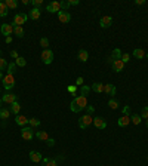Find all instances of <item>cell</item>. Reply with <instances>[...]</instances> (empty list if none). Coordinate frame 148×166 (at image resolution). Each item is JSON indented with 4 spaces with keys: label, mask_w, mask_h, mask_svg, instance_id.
<instances>
[{
    "label": "cell",
    "mask_w": 148,
    "mask_h": 166,
    "mask_svg": "<svg viewBox=\"0 0 148 166\" xmlns=\"http://www.w3.org/2000/svg\"><path fill=\"white\" fill-rule=\"evenodd\" d=\"M89 92H91V88H89V86H81V88H80V93H81V97H86L87 98V93H89Z\"/></svg>",
    "instance_id": "cell-33"
},
{
    "label": "cell",
    "mask_w": 148,
    "mask_h": 166,
    "mask_svg": "<svg viewBox=\"0 0 148 166\" xmlns=\"http://www.w3.org/2000/svg\"><path fill=\"white\" fill-rule=\"evenodd\" d=\"M139 116H141V119H148V107H144Z\"/></svg>",
    "instance_id": "cell-38"
},
{
    "label": "cell",
    "mask_w": 148,
    "mask_h": 166,
    "mask_svg": "<svg viewBox=\"0 0 148 166\" xmlns=\"http://www.w3.org/2000/svg\"><path fill=\"white\" fill-rule=\"evenodd\" d=\"M46 11L51 13H58L61 12V2H51L49 5L46 6Z\"/></svg>",
    "instance_id": "cell-8"
},
{
    "label": "cell",
    "mask_w": 148,
    "mask_h": 166,
    "mask_svg": "<svg viewBox=\"0 0 148 166\" xmlns=\"http://www.w3.org/2000/svg\"><path fill=\"white\" fill-rule=\"evenodd\" d=\"M43 162H45V166H58L55 159H43Z\"/></svg>",
    "instance_id": "cell-35"
},
{
    "label": "cell",
    "mask_w": 148,
    "mask_h": 166,
    "mask_svg": "<svg viewBox=\"0 0 148 166\" xmlns=\"http://www.w3.org/2000/svg\"><path fill=\"white\" fill-rule=\"evenodd\" d=\"M11 57L13 58V59H17V58H19V53H18L17 51H11Z\"/></svg>",
    "instance_id": "cell-44"
},
{
    "label": "cell",
    "mask_w": 148,
    "mask_h": 166,
    "mask_svg": "<svg viewBox=\"0 0 148 166\" xmlns=\"http://www.w3.org/2000/svg\"><path fill=\"white\" fill-rule=\"evenodd\" d=\"M68 8H70L68 2H61V11H67Z\"/></svg>",
    "instance_id": "cell-42"
},
{
    "label": "cell",
    "mask_w": 148,
    "mask_h": 166,
    "mask_svg": "<svg viewBox=\"0 0 148 166\" xmlns=\"http://www.w3.org/2000/svg\"><path fill=\"white\" fill-rule=\"evenodd\" d=\"M15 65H17V64H15V61L7 65V73H9V74H13V73H15Z\"/></svg>",
    "instance_id": "cell-37"
},
{
    "label": "cell",
    "mask_w": 148,
    "mask_h": 166,
    "mask_svg": "<svg viewBox=\"0 0 148 166\" xmlns=\"http://www.w3.org/2000/svg\"><path fill=\"white\" fill-rule=\"evenodd\" d=\"M145 58H147V59H148V53H145Z\"/></svg>",
    "instance_id": "cell-54"
},
{
    "label": "cell",
    "mask_w": 148,
    "mask_h": 166,
    "mask_svg": "<svg viewBox=\"0 0 148 166\" xmlns=\"http://www.w3.org/2000/svg\"><path fill=\"white\" fill-rule=\"evenodd\" d=\"M99 25H101L102 28H110V27L113 25V18L110 17V15L102 17L101 18V21H99Z\"/></svg>",
    "instance_id": "cell-11"
},
{
    "label": "cell",
    "mask_w": 148,
    "mask_h": 166,
    "mask_svg": "<svg viewBox=\"0 0 148 166\" xmlns=\"http://www.w3.org/2000/svg\"><path fill=\"white\" fill-rule=\"evenodd\" d=\"M91 89L95 91L96 93H101V92H104V83H99V82H98V83H93Z\"/></svg>",
    "instance_id": "cell-24"
},
{
    "label": "cell",
    "mask_w": 148,
    "mask_h": 166,
    "mask_svg": "<svg viewBox=\"0 0 148 166\" xmlns=\"http://www.w3.org/2000/svg\"><path fill=\"white\" fill-rule=\"evenodd\" d=\"M31 5L34 6V8H39V9H40V6L43 5V0H33V2H31Z\"/></svg>",
    "instance_id": "cell-40"
},
{
    "label": "cell",
    "mask_w": 148,
    "mask_h": 166,
    "mask_svg": "<svg viewBox=\"0 0 148 166\" xmlns=\"http://www.w3.org/2000/svg\"><path fill=\"white\" fill-rule=\"evenodd\" d=\"M129 111H131V110H129V105H125V107H123V114L129 116Z\"/></svg>",
    "instance_id": "cell-47"
},
{
    "label": "cell",
    "mask_w": 148,
    "mask_h": 166,
    "mask_svg": "<svg viewBox=\"0 0 148 166\" xmlns=\"http://www.w3.org/2000/svg\"><path fill=\"white\" fill-rule=\"evenodd\" d=\"M121 61H123V63H129V61H131V55H129V53H123V55H121Z\"/></svg>",
    "instance_id": "cell-41"
},
{
    "label": "cell",
    "mask_w": 148,
    "mask_h": 166,
    "mask_svg": "<svg viewBox=\"0 0 148 166\" xmlns=\"http://www.w3.org/2000/svg\"><path fill=\"white\" fill-rule=\"evenodd\" d=\"M46 144H47V147H53V145H55V139H53V138H49V139L46 141Z\"/></svg>",
    "instance_id": "cell-43"
},
{
    "label": "cell",
    "mask_w": 148,
    "mask_h": 166,
    "mask_svg": "<svg viewBox=\"0 0 148 166\" xmlns=\"http://www.w3.org/2000/svg\"><path fill=\"white\" fill-rule=\"evenodd\" d=\"M111 68H113V71H116V73H120V71H123V68H125V63H123L121 59H116V61H113V64H111Z\"/></svg>",
    "instance_id": "cell-12"
},
{
    "label": "cell",
    "mask_w": 148,
    "mask_h": 166,
    "mask_svg": "<svg viewBox=\"0 0 148 166\" xmlns=\"http://www.w3.org/2000/svg\"><path fill=\"white\" fill-rule=\"evenodd\" d=\"M76 86H83V77H79L76 80Z\"/></svg>",
    "instance_id": "cell-45"
},
{
    "label": "cell",
    "mask_w": 148,
    "mask_h": 166,
    "mask_svg": "<svg viewBox=\"0 0 148 166\" xmlns=\"http://www.w3.org/2000/svg\"><path fill=\"white\" fill-rule=\"evenodd\" d=\"M67 91H68L70 93H73V95H74V93L77 92V86H76V85H70L68 88H67Z\"/></svg>",
    "instance_id": "cell-39"
},
{
    "label": "cell",
    "mask_w": 148,
    "mask_h": 166,
    "mask_svg": "<svg viewBox=\"0 0 148 166\" xmlns=\"http://www.w3.org/2000/svg\"><path fill=\"white\" fill-rule=\"evenodd\" d=\"M3 77H5V76H3V71H0V80H3Z\"/></svg>",
    "instance_id": "cell-52"
},
{
    "label": "cell",
    "mask_w": 148,
    "mask_h": 166,
    "mask_svg": "<svg viewBox=\"0 0 148 166\" xmlns=\"http://www.w3.org/2000/svg\"><path fill=\"white\" fill-rule=\"evenodd\" d=\"M147 128H148V119H147Z\"/></svg>",
    "instance_id": "cell-55"
},
{
    "label": "cell",
    "mask_w": 148,
    "mask_h": 166,
    "mask_svg": "<svg viewBox=\"0 0 148 166\" xmlns=\"http://www.w3.org/2000/svg\"><path fill=\"white\" fill-rule=\"evenodd\" d=\"M6 43H7V45L12 43V37H11V36H9V37H6Z\"/></svg>",
    "instance_id": "cell-50"
},
{
    "label": "cell",
    "mask_w": 148,
    "mask_h": 166,
    "mask_svg": "<svg viewBox=\"0 0 148 166\" xmlns=\"http://www.w3.org/2000/svg\"><path fill=\"white\" fill-rule=\"evenodd\" d=\"M7 65H9V64L6 63L5 58L0 57V71H5V70H7Z\"/></svg>",
    "instance_id": "cell-34"
},
{
    "label": "cell",
    "mask_w": 148,
    "mask_h": 166,
    "mask_svg": "<svg viewBox=\"0 0 148 166\" xmlns=\"http://www.w3.org/2000/svg\"><path fill=\"white\" fill-rule=\"evenodd\" d=\"M93 125L96 129H105L107 128V122L102 117H93Z\"/></svg>",
    "instance_id": "cell-13"
},
{
    "label": "cell",
    "mask_w": 148,
    "mask_h": 166,
    "mask_svg": "<svg viewBox=\"0 0 148 166\" xmlns=\"http://www.w3.org/2000/svg\"><path fill=\"white\" fill-rule=\"evenodd\" d=\"M30 3H31L30 0H22V5H25V6H27V5H30Z\"/></svg>",
    "instance_id": "cell-51"
},
{
    "label": "cell",
    "mask_w": 148,
    "mask_h": 166,
    "mask_svg": "<svg viewBox=\"0 0 148 166\" xmlns=\"http://www.w3.org/2000/svg\"><path fill=\"white\" fill-rule=\"evenodd\" d=\"M15 122H17V125L19 126H25V125H28V119L25 117V116H21V114H18L17 117H15Z\"/></svg>",
    "instance_id": "cell-20"
},
{
    "label": "cell",
    "mask_w": 148,
    "mask_h": 166,
    "mask_svg": "<svg viewBox=\"0 0 148 166\" xmlns=\"http://www.w3.org/2000/svg\"><path fill=\"white\" fill-rule=\"evenodd\" d=\"M129 123H131V116H126V114L120 116V119L117 120V125H119V126H121V128H125V126H127Z\"/></svg>",
    "instance_id": "cell-16"
},
{
    "label": "cell",
    "mask_w": 148,
    "mask_h": 166,
    "mask_svg": "<svg viewBox=\"0 0 148 166\" xmlns=\"http://www.w3.org/2000/svg\"><path fill=\"white\" fill-rule=\"evenodd\" d=\"M42 61H43V64H46V65H49V64L53 63V52L51 51V49H43V52H42Z\"/></svg>",
    "instance_id": "cell-5"
},
{
    "label": "cell",
    "mask_w": 148,
    "mask_h": 166,
    "mask_svg": "<svg viewBox=\"0 0 148 166\" xmlns=\"http://www.w3.org/2000/svg\"><path fill=\"white\" fill-rule=\"evenodd\" d=\"M0 31H2V34H3V36L9 37V36L13 33V25H12V24H2Z\"/></svg>",
    "instance_id": "cell-10"
},
{
    "label": "cell",
    "mask_w": 148,
    "mask_h": 166,
    "mask_svg": "<svg viewBox=\"0 0 148 166\" xmlns=\"http://www.w3.org/2000/svg\"><path fill=\"white\" fill-rule=\"evenodd\" d=\"M104 92L113 98L114 95H116V86L111 85V83H105V85H104Z\"/></svg>",
    "instance_id": "cell-14"
},
{
    "label": "cell",
    "mask_w": 148,
    "mask_h": 166,
    "mask_svg": "<svg viewBox=\"0 0 148 166\" xmlns=\"http://www.w3.org/2000/svg\"><path fill=\"white\" fill-rule=\"evenodd\" d=\"M40 15H42V11H40L39 8H33L31 11H30V13H28V18L30 19H39L40 18Z\"/></svg>",
    "instance_id": "cell-17"
},
{
    "label": "cell",
    "mask_w": 148,
    "mask_h": 166,
    "mask_svg": "<svg viewBox=\"0 0 148 166\" xmlns=\"http://www.w3.org/2000/svg\"><path fill=\"white\" fill-rule=\"evenodd\" d=\"M2 104H3V101H2V98H0V107H2Z\"/></svg>",
    "instance_id": "cell-53"
},
{
    "label": "cell",
    "mask_w": 148,
    "mask_h": 166,
    "mask_svg": "<svg viewBox=\"0 0 148 166\" xmlns=\"http://www.w3.org/2000/svg\"><path fill=\"white\" fill-rule=\"evenodd\" d=\"M135 3H136V5H144V3H145V0H136Z\"/></svg>",
    "instance_id": "cell-49"
},
{
    "label": "cell",
    "mask_w": 148,
    "mask_h": 166,
    "mask_svg": "<svg viewBox=\"0 0 148 166\" xmlns=\"http://www.w3.org/2000/svg\"><path fill=\"white\" fill-rule=\"evenodd\" d=\"M86 107H87V98L81 97V95L74 97V99L71 101V104H70V110H71L73 113H80V111L85 110Z\"/></svg>",
    "instance_id": "cell-1"
},
{
    "label": "cell",
    "mask_w": 148,
    "mask_h": 166,
    "mask_svg": "<svg viewBox=\"0 0 148 166\" xmlns=\"http://www.w3.org/2000/svg\"><path fill=\"white\" fill-rule=\"evenodd\" d=\"M34 135L39 138V139H42V141H47V139H49V135H47L45 131H37Z\"/></svg>",
    "instance_id": "cell-25"
},
{
    "label": "cell",
    "mask_w": 148,
    "mask_h": 166,
    "mask_svg": "<svg viewBox=\"0 0 148 166\" xmlns=\"http://www.w3.org/2000/svg\"><path fill=\"white\" fill-rule=\"evenodd\" d=\"M141 120H142V119H141V116L139 114H132L131 116V122L133 123V125H139Z\"/></svg>",
    "instance_id": "cell-32"
},
{
    "label": "cell",
    "mask_w": 148,
    "mask_h": 166,
    "mask_svg": "<svg viewBox=\"0 0 148 166\" xmlns=\"http://www.w3.org/2000/svg\"><path fill=\"white\" fill-rule=\"evenodd\" d=\"M11 113H13V114H19V111H21V105H19V103H13V104H11V110H9Z\"/></svg>",
    "instance_id": "cell-22"
},
{
    "label": "cell",
    "mask_w": 148,
    "mask_h": 166,
    "mask_svg": "<svg viewBox=\"0 0 148 166\" xmlns=\"http://www.w3.org/2000/svg\"><path fill=\"white\" fill-rule=\"evenodd\" d=\"M40 46L45 48V49H47V48H49V40H47L46 37H42V39H40Z\"/></svg>",
    "instance_id": "cell-36"
},
{
    "label": "cell",
    "mask_w": 148,
    "mask_h": 166,
    "mask_svg": "<svg viewBox=\"0 0 148 166\" xmlns=\"http://www.w3.org/2000/svg\"><path fill=\"white\" fill-rule=\"evenodd\" d=\"M116 59H121V51H120L119 48H116L113 51V53H111V57L108 58V63L113 64V61H116Z\"/></svg>",
    "instance_id": "cell-15"
},
{
    "label": "cell",
    "mask_w": 148,
    "mask_h": 166,
    "mask_svg": "<svg viewBox=\"0 0 148 166\" xmlns=\"http://www.w3.org/2000/svg\"><path fill=\"white\" fill-rule=\"evenodd\" d=\"M30 160L34 162V163H39V162L43 160V157L39 151H30Z\"/></svg>",
    "instance_id": "cell-18"
},
{
    "label": "cell",
    "mask_w": 148,
    "mask_h": 166,
    "mask_svg": "<svg viewBox=\"0 0 148 166\" xmlns=\"http://www.w3.org/2000/svg\"><path fill=\"white\" fill-rule=\"evenodd\" d=\"M133 57L136 59H144L145 58V51H142L141 48H136V49H133Z\"/></svg>",
    "instance_id": "cell-21"
},
{
    "label": "cell",
    "mask_w": 148,
    "mask_h": 166,
    "mask_svg": "<svg viewBox=\"0 0 148 166\" xmlns=\"http://www.w3.org/2000/svg\"><path fill=\"white\" fill-rule=\"evenodd\" d=\"M27 19H28V15L24 13V12H19V13H17V15L13 17L12 25H13V27H22L24 24L27 23Z\"/></svg>",
    "instance_id": "cell-2"
},
{
    "label": "cell",
    "mask_w": 148,
    "mask_h": 166,
    "mask_svg": "<svg viewBox=\"0 0 148 166\" xmlns=\"http://www.w3.org/2000/svg\"><path fill=\"white\" fill-rule=\"evenodd\" d=\"M86 113H87V114H92V113H93V107H92V105H87V107H86Z\"/></svg>",
    "instance_id": "cell-46"
},
{
    "label": "cell",
    "mask_w": 148,
    "mask_h": 166,
    "mask_svg": "<svg viewBox=\"0 0 148 166\" xmlns=\"http://www.w3.org/2000/svg\"><path fill=\"white\" fill-rule=\"evenodd\" d=\"M13 33H15V36L19 37V39H22L24 37V28L22 27H13Z\"/></svg>",
    "instance_id": "cell-30"
},
{
    "label": "cell",
    "mask_w": 148,
    "mask_h": 166,
    "mask_svg": "<svg viewBox=\"0 0 148 166\" xmlns=\"http://www.w3.org/2000/svg\"><path fill=\"white\" fill-rule=\"evenodd\" d=\"M92 123H93V117H92V114H87V113H86L85 116H81V117L79 119V126L81 128V129L89 128Z\"/></svg>",
    "instance_id": "cell-3"
},
{
    "label": "cell",
    "mask_w": 148,
    "mask_h": 166,
    "mask_svg": "<svg viewBox=\"0 0 148 166\" xmlns=\"http://www.w3.org/2000/svg\"><path fill=\"white\" fill-rule=\"evenodd\" d=\"M34 133H36L34 129H33V128H30V126H24L22 129H21V137H22L24 139H27V141L33 139Z\"/></svg>",
    "instance_id": "cell-6"
},
{
    "label": "cell",
    "mask_w": 148,
    "mask_h": 166,
    "mask_svg": "<svg viewBox=\"0 0 148 166\" xmlns=\"http://www.w3.org/2000/svg\"><path fill=\"white\" fill-rule=\"evenodd\" d=\"M28 125H30V128H39L40 126V120L39 119H36V117H31V119H28Z\"/></svg>",
    "instance_id": "cell-28"
},
{
    "label": "cell",
    "mask_w": 148,
    "mask_h": 166,
    "mask_svg": "<svg viewBox=\"0 0 148 166\" xmlns=\"http://www.w3.org/2000/svg\"><path fill=\"white\" fill-rule=\"evenodd\" d=\"M2 101L5 104H13L18 101V95H15L13 92H6L3 95V98H2Z\"/></svg>",
    "instance_id": "cell-7"
},
{
    "label": "cell",
    "mask_w": 148,
    "mask_h": 166,
    "mask_svg": "<svg viewBox=\"0 0 148 166\" xmlns=\"http://www.w3.org/2000/svg\"><path fill=\"white\" fill-rule=\"evenodd\" d=\"M77 57H79L80 63H86V61L89 59V53H87V51H85V49H80L79 53H77Z\"/></svg>",
    "instance_id": "cell-19"
},
{
    "label": "cell",
    "mask_w": 148,
    "mask_h": 166,
    "mask_svg": "<svg viewBox=\"0 0 148 166\" xmlns=\"http://www.w3.org/2000/svg\"><path fill=\"white\" fill-rule=\"evenodd\" d=\"M58 19L62 24H67L71 21V15H70L68 11H61V12H58Z\"/></svg>",
    "instance_id": "cell-9"
},
{
    "label": "cell",
    "mask_w": 148,
    "mask_h": 166,
    "mask_svg": "<svg viewBox=\"0 0 148 166\" xmlns=\"http://www.w3.org/2000/svg\"><path fill=\"white\" fill-rule=\"evenodd\" d=\"M0 91H2V88H0Z\"/></svg>",
    "instance_id": "cell-56"
},
{
    "label": "cell",
    "mask_w": 148,
    "mask_h": 166,
    "mask_svg": "<svg viewBox=\"0 0 148 166\" xmlns=\"http://www.w3.org/2000/svg\"><path fill=\"white\" fill-rule=\"evenodd\" d=\"M108 107H110V108H113V110H117L120 107V104H119V101H117V99H114V98H110Z\"/></svg>",
    "instance_id": "cell-27"
},
{
    "label": "cell",
    "mask_w": 148,
    "mask_h": 166,
    "mask_svg": "<svg viewBox=\"0 0 148 166\" xmlns=\"http://www.w3.org/2000/svg\"><path fill=\"white\" fill-rule=\"evenodd\" d=\"M5 5L7 6V9H17L18 2L17 0H5Z\"/></svg>",
    "instance_id": "cell-26"
},
{
    "label": "cell",
    "mask_w": 148,
    "mask_h": 166,
    "mask_svg": "<svg viewBox=\"0 0 148 166\" xmlns=\"http://www.w3.org/2000/svg\"><path fill=\"white\" fill-rule=\"evenodd\" d=\"M13 86H15V76L7 73V74L3 77V88H5L6 91H11Z\"/></svg>",
    "instance_id": "cell-4"
},
{
    "label": "cell",
    "mask_w": 148,
    "mask_h": 166,
    "mask_svg": "<svg viewBox=\"0 0 148 166\" xmlns=\"http://www.w3.org/2000/svg\"><path fill=\"white\" fill-rule=\"evenodd\" d=\"M68 3H70V6H76V5H79L80 2H79V0H70Z\"/></svg>",
    "instance_id": "cell-48"
},
{
    "label": "cell",
    "mask_w": 148,
    "mask_h": 166,
    "mask_svg": "<svg viewBox=\"0 0 148 166\" xmlns=\"http://www.w3.org/2000/svg\"><path fill=\"white\" fill-rule=\"evenodd\" d=\"M9 114H11V111L7 108H0V119L6 120V119H9Z\"/></svg>",
    "instance_id": "cell-29"
},
{
    "label": "cell",
    "mask_w": 148,
    "mask_h": 166,
    "mask_svg": "<svg viewBox=\"0 0 148 166\" xmlns=\"http://www.w3.org/2000/svg\"><path fill=\"white\" fill-rule=\"evenodd\" d=\"M7 13H9V9H7V6L5 5V2H0V17H7Z\"/></svg>",
    "instance_id": "cell-23"
},
{
    "label": "cell",
    "mask_w": 148,
    "mask_h": 166,
    "mask_svg": "<svg viewBox=\"0 0 148 166\" xmlns=\"http://www.w3.org/2000/svg\"><path fill=\"white\" fill-rule=\"evenodd\" d=\"M15 64H17L18 67H25V65H27V59L24 57H19L15 59Z\"/></svg>",
    "instance_id": "cell-31"
}]
</instances>
